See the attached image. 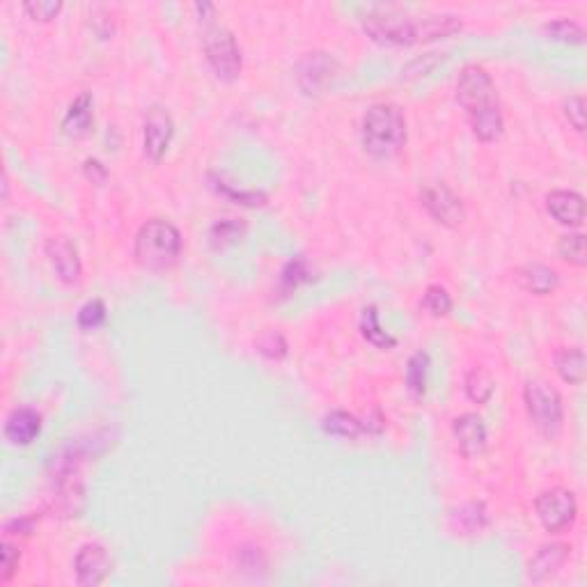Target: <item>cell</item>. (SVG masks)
Returning a JSON list of instances; mask_svg holds the SVG:
<instances>
[{
    "label": "cell",
    "mask_w": 587,
    "mask_h": 587,
    "mask_svg": "<svg viewBox=\"0 0 587 587\" xmlns=\"http://www.w3.org/2000/svg\"><path fill=\"white\" fill-rule=\"evenodd\" d=\"M429 354L427 351H415L406 365V388L415 399L425 397L427 377H429Z\"/></svg>",
    "instance_id": "obj_19"
},
{
    "label": "cell",
    "mask_w": 587,
    "mask_h": 587,
    "mask_svg": "<svg viewBox=\"0 0 587 587\" xmlns=\"http://www.w3.org/2000/svg\"><path fill=\"white\" fill-rule=\"evenodd\" d=\"M518 282L526 291H533L537 297H546L553 294L555 287L560 285V278L550 266L542 265V262H528L518 269Z\"/></svg>",
    "instance_id": "obj_17"
},
{
    "label": "cell",
    "mask_w": 587,
    "mask_h": 587,
    "mask_svg": "<svg viewBox=\"0 0 587 587\" xmlns=\"http://www.w3.org/2000/svg\"><path fill=\"white\" fill-rule=\"evenodd\" d=\"M569 546L567 544H546L537 550L528 567L530 581L542 583L550 578L555 571L560 569L567 560H569Z\"/></svg>",
    "instance_id": "obj_15"
},
{
    "label": "cell",
    "mask_w": 587,
    "mask_h": 587,
    "mask_svg": "<svg viewBox=\"0 0 587 587\" xmlns=\"http://www.w3.org/2000/svg\"><path fill=\"white\" fill-rule=\"evenodd\" d=\"M363 147L374 159H393L406 145V118L395 103H374L363 118Z\"/></svg>",
    "instance_id": "obj_3"
},
{
    "label": "cell",
    "mask_w": 587,
    "mask_h": 587,
    "mask_svg": "<svg viewBox=\"0 0 587 587\" xmlns=\"http://www.w3.org/2000/svg\"><path fill=\"white\" fill-rule=\"evenodd\" d=\"M135 262L147 271L173 269L182 255V234L166 218H150L143 223L134 243Z\"/></svg>",
    "instance_id": "obj_4"
},
{
    "label": "cell",
    "mask_w": 587,
    "mask_h": 587,
    "mask_svg": "<svg viewBox=\"0 0 587 587\" xmlns=\"http://www.w3.org/2000/svg\"><path fill=\"white\" fill-rule=\"evenodd\" d=\"M523 399H526V409H528L533 425L544 436H558L562 420H565V404H562L560 393L546 381H528L523 390Z\"/></svg>",
    "instance_id": "obj_5"
},
{
    "label": "cell",
    "mask_w": 587,
    "mask_h": 587,
    "mask_svg": "<svg viewBox=\"0 0 587 587\" xmlns=\"http://www.w3.org/2000/svg\"><path fill=\"white\" fill-rule=\"evenodd\" d=\"M452 521L466 534L480 533L486 526V510L482 502H466L452 512Z\"/></svg>",
    "instance_id": "obj_22"
},
{
    "label": "cell",
    "mask_w": 587,
    "mask_h": 587,
    "mask_svg": "<svg viewBox=\"0 0 587 587\" xmlns=\"http://www.w3.org/2000/svg\"><path fill=\"white\" fill-rule=\"evenodd\" d=\"M83 167H86V175L92 179V182L102 183L103 179L108 177V170L103 167V163L97 161V159H87L86 166H83Z\"/></svg>",
    "instance_id": "obj_34"
},
{
    "label": "cell",
    "mask_w": 587,
    "mask_h": 587,
    "mask_svg": "<svg viewBox=\"0 0 587 587\" xmlns=\"http://www.w3.org/2000/svg\"><path fill=\"white\" fill-rule=\"evenodd\" d=\"M544 30L553 39H560V42H571V44L585 42V30H583V26H578L576 21H569V19H558V21L546 23Z\"/></svg>",
    "instance_id": "obj_29"
},
{
    "label": "cell",
    "mask_w": 587,
    "mask_h": 587,
    "mask_svg": "<svg viewBox=\"0 0 587 587\" xmlns=\"http://www.w3.org/2000/svg\"><path fill=\"white\" fill-rule=\"evenodd\" d=\"M17 569H19V550L5 539L3 546H0V583L10 581Z\"/></svg>",
    "instance_id": "obj_33"
},
{
    "label": "cell",
    "mask_w": 587,
    "mask_h": 587,
    "mask_svg": "<svg viewBox=\"0 0 587 587\" xmlns=\"http://www.w3.org/2000/svg\"><path fill=\"white\" fill-rule=\"evenodd\" d=\"M92 97L87 92L78 94V97L71 102L69 110H67L65 119H62V131H65L69 138H86L87 134L94 126V113H92Z\"/></svg>",
    "instance_id": "obj_16"
},
{
    "label": "cell",
    "mask_w": 587,
    "mask_h": 587,
    "mask_svg": "<svg viewBox=\"0 0 587 587\" xmlns=\"http://www.w3.org/2000/svg\"><path fill=\"white\" fill-rule=\"evenodd\" d=\"M42 431V418L33 409H14L7 415L5 438L12 445H30Z\"/></svg>",
    "instance_id": "obj_14"
},
{
    "label": "cell",
    "mask_w": 587,
    "mask_h": 587,
    "mask_svg": "<svg viewBox=\"0 0 587 587\" xmlns=\"http://www.w3.org/2000/svg\"><path fill=\"white\" fill-rule=\"evenodd\" d=\"M457 102L466 110L470 129L482 143H493L501 138L505 119H502L496 86L485 67H463L457 81Z\"/></svg>",
    "instance_id": "obj_1"
},
{
    "label": "cell",
    "mask_w": 587,
    "mask_h": 587,
    "mask_svg": "<svg viewBox=\"0 0 587 587\" xmlns=\"http://www.w3.org/2000/svg\"><path fill=\"white\" fill-rule=\"evenodd\" d=\"M466 395L473 399L475 404H486L493 395V379L489 377L486 370L482 367H473L466 377Z\"/></svg>",
    "instance_id": "obj_24"
},
{
    "label": "cell",
    "mask_w": 587,
    "mask_h": 587,
    "mask_svg": "<svg viewBox=\"0 0 587 587\" xmlns=\"http://www.w3.org/2000/svg\"><path fill=\"white\" fill-rule=\"evenodd\" d=\"M257 351L269 361H281L287 356V339L285 335L278 333V330H265V333L257 338Z\"/></svg>",
    "instance_id": "obj_28"
},
{
    "label": "cell",
    "mask_w": 587,
    "mask_h": 587,
    "mask_svg": "<svg viewBox=\"0 0 587 587\" xmlns=\"http://www.w3.org/2000/svg\"><path fill=\"white\" fill-rule=\"evenodd\" d=\"M585 354L583 349H560L555 354V370L565 379L567 383H578L585 381Z\"/></svg>",
    "instance_id": "obj_18"
},
{
    "label": "cell",
    "mask_w": 587,
    "mask_h": 587,
    "mask_svg": "<svg viewBox=\"0 0 587 587\" xmlns=\"http://www.w3.org/2000/svg\"><path fill=\"white\" fill-rule=\"evenodd\" d=\"M363 28L370 37H374L381 44H404L425 42V39H436L452 35L461 30V21L457 17H420L413 19L402 12L386 10V7H377L363 14Z\"/></svg>",
    "instance_id": "obj_2"
},
{
    "label": "cell",
    "mask_w": 587,
    "mask_h": 587,
    "mask_svg": "<svg viewBox=\"0 0 587 587\" xmlns=\"http://www.w3.org/2000/svg\"><path fill=\"white\" fill-rule=\"evenodd\" d=\"M103 322H106V303L102 298H92L78 310V326L83 330L99 329Z\"/></svg>",
    "instance_id": "obj_30"
},
{
    "label": "cell",
    "mask_w": 587,
    "mask_h": 587,
    "mask_svg": "<svg viewBox=\"0 0 587 587\" xmlns=\"http://www.w3.org/2000/svg\"><path fill=\"white\" fill-rule=\"evenodd\" d=\"M310 281V266H307L306 259L297 257L291 259L289 265L282 269L281 273V289L285 291V294H289V291H294L297 287H301L303 282Z\"/></svg>",
    "instance_id": "obj_27"
},
{
    "label": "cell",
    "mask_w": 587,
    "mask_h": 587,
    "mask_svg": "<svg viewBox=\"0 0 587 587\" xmlns=\"http://www.w3.org/2000/svg\"><path fill=\"white\" fill-rule=\"evenodd\" d=\"M546 209L560 225L578 227L585 218V200L576 191H550L546 195Z\"/></svg>",
    "instance_id": "obj_13"
},
{
    "label": "cell",
    "mask_w": 587,
    "mask_h": 587,
    "mask_svg": "<svg viewBox=\"0 0 587 587\" xmlns=\"http://www.w3.org/2000/svg\"><path fill=\"white\" fill-rule=\"evenodd\" d=\"M422 207L436 223L447 227H457L466 218V209L457 193L447 183H429L420 193Z\"/></svg>",
    "instance_id": "obj_8"
},
{
    "label": "cell",
    "mask_w": 587,
    "mask_h": 587,
    "mask_svg": "<svg viewBox=\"0 0 587 587\" xmlns=\"http://www.w3.org/2000/svg\"><path fill=\"white\" fill-rule=\"evenodd\" d=\"M202 49H205L207 62H209L218 78H223V81L239 78L243 58L237 37H234L230 28L221 26V23H211L205 30V37H202Z\"/></svg>",
    "instance_id": "obj_6"
},
{
    "label": "cell",
    "mask_w": 587,
    "mask_h": 587,
    "mask_svg": "<svg viewBox=\"0 0 587 587\" xmlns=\"http://www.w3.org/2000/svg\"><path fill=\"white\" fill-rule=\"evenodd\" d=\"M323 431L333 434V436L342 438H356L365 431V425L358 420L356 415L346 413V411H333L323 418Z\"/></svg>",
    "instance_id": "obj_21"
},
{
    "label": "cell",
    "mask_w": 587,
    "mask_h": 587,
    "mask_svg": "<svg viewBox=\"0 0 587 587\" xmlns=\"http://www.w3.org/2000/svg\"><path fill=\"white\" fill-rule=\"evenodd\" d=\"M565 118L569 119V125L583 134L585 131V99L581 94H571L565 102Z\"/></svg>",
    "instance_id": "obj_32"
},
{
    "label": "cell",
    "mask_w": 587,
    "mask_h": 587,
    "mask_svg": "<svg viewBox=\"0 0 587 587\" xmlns=\"http://www.w3.org/2000/svg\"><path fill=\"white\" fill-rule=\"evenodd\" d=\"M558 253L565 262L574 266H585L587 265V243H585V234L581 232H569L565 237H560V243H558Z\"/></svg>",
    "instance_id": "obj_23"
},
{
    "label": "cell",
    "mask_w": 587,
    "mask_h": 587,
    "mask_svg": "<svg viewBox=\"0 0 587 587\" xmlns=\"http://www.w3.org/2000/svg\"><path fill=\"white\" fill-rule=\"evenodd\" d=\"M452 434L463 457L475 459L486 450V425L477 413H461L454 418Z\"/></svg>",
    "instance_id": "obj_12"
},
{
    "label": "cell",
    "mask_w": 587,
    "mask_h": 587,
    "mask_svg": "<svg viewBox=\"0 0 587 587\" xmlns=\"http://www.w3.org/2000/svg\"><path fill=\"white\" fill-rule=\"evenodd\" d=\"M534 510H537L542 526L549 533H562V530L571 528L578 517L576 496L569 489H560V486L539 493L534 501Z\"/></svg>",
    "instance_id": "obj_7"
},
{
    "label": "cell",
    "mask_w": 587,
    "mask_h": 587,
    "mask_svg": "<svg viewBox=\"0 0 587 587\" xmlns=\"http://www.w3.org/2000/svg\"><path fill=\"white\" fill-rule=\"evenodd\" d=\"M243 230H246V225L239 223L237 218H225V221H218L209 232L211 243H214L216 249H223V246H227V243H234L237 239H241Z\"/></svg>",
    "instance_id": "obj_25"
},
{
    "label": "cell",
    "mask_w": 587,
    "mask_h": 587,
    "mask_svg": "<svg viewBox=\"0 0 587 587\" xmlns=\"http://www.w3.org/2000/svg\"><path fill=\"white\" fill-rule=\"evenodd\" d=\"M108 574H110V558H108V550L102 544L92 542V544H86L78 550V555H76V581H78V585H102Z\"/></svg>",
    "instance_id": "obj_11"
},
{
    "label": "cell",
    "mask_w": 587,
    "mask_h": 587,
    "mask_svg": "<svg viewBox=\"0 0 587 587\" xmlns=\"http://www.w3.org/2000/svg\"><path fill=\"white\" fill-rule=\"evenodd\" d=\"M175 122L173 115L163 106H151L145 115V131H143V147L145 157L151 163H159L166 157L167 147L173 143Z\"/></svg>",
    "instance_id": "obj_9"
},
{
    "label": "cell",
    "mask_w": 587,
    "mask_h": 587,
    "mask_svg": "<svg viewBox=\"0 0 587 587\" xmlns=\"http://www.w3.org/2000/svg\"><path fill=\"white\" fill-rule=\"evenodd\" d=\"M361 330L363 338H365L367 342H372L374 346H379V349H390V346L397 345V339H395L388 330H383L381 322H379L377 307L374 306H367L365 310H363Z\"/></svg>",
    "instance_id": "obj_20"
},
{
    "label": "cell",
    "mask_w": 587,
    "mask_h": 587,
    "mask_svg": "<svg viewBox=\"0 0 587 587\" xmlns=\"http://www.w3.org/2000/svg\"><path fill=\"white\" fill-rule=\"evenodd\" d=\"M422 307L429 310L434 317H445L452 310V297L447 294L445 287L429 285L425 289V297H422Z\"/></svg>",
    "instance_id": "obj_26"
},
{
    "label": "cell",
    "mask_w": 587,
    "mask_h": 587,
    "mask_svg": "<svg viewBox=\"0 0 587 587\" xmlns=\"http://www.w3.org/2000/svg\"><path fill=\"white\" fill-rule=\"evenodd\" d=\"M46 255H49V262L53 265L55 273H58L60 281L65 282H78L83 273L81 265V255L76 243L69 237H62V234H55L46 241Z\"/></svg>",
    "instance_id": "obj_10"
},
{
    "label": "cell",
    "mask_w": 587,
    "mask_h": 587,
    "mask_svg": "<svg viewBox=\"0 0 587 587\" xmlns=\"http://www.w3.org/2000/svg\"><path fill=\"white\" fill-rule=\"evenodd\" d=\"M23 10L35 19V21H51L60 14L62 10V3L60 0H33V3H26Z\"/></svg>",
    "instance_id": "obj_31"
}]
</instances>
